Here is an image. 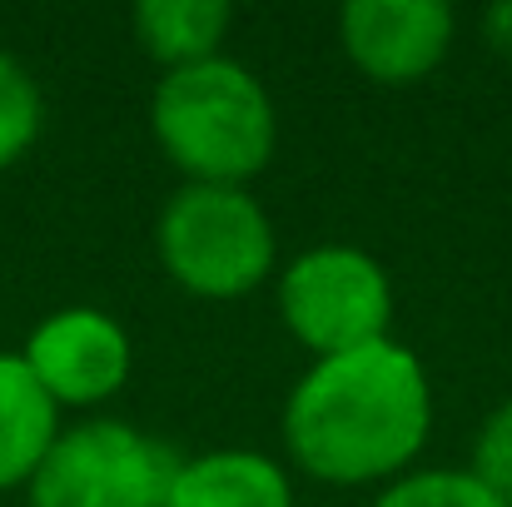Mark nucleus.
<instances>
[{"mask_svg":"<svg viewBox=\"0 0 512 507\" xmlns=\"http://www.w3.org/2000/svg\"><path fill=\"white\" fill-rule=\"evenodd\" d=\"M458 35V15L443 0H348L339 10V45L348 65L373 85L428 80Z\"/></svg>","mask_w":512,"mask_h":507,"instance_id":"nucleus-7","label":"nucleus"},{"mask_svg":"<svg viewBox=\"0 0 512 507\" xmlns=\"http://www.w3.org/2000/svg\"><path fill=\"white\" fill-rule=\"evenodd\" d=\"M428 433V368L393 334L314 358L284 398V448L294 468L324 488H383L413 473Z\"/></svg>","mask_w":512,"mask_h":507,"instance_id":"nucleus-1","label":"nucleus"},{"mask_svg":"<svg viewBox=\"0 0 512 507\" xmlns=\"http://www.w3.org/2000/svg\"><path fill=\"white\" fill-rule=\"evenodd\" d=\"M20 358L55 408H100L130 383L135 343L110 309L70 304L30 329Z\"/></svg>","mask_w":512,"mask_h":507,"instance_id":"nucleus-6","label":"nucleus"},{"mask_svg":"<svg viewBox=\"0 0 512 507\" xmlns=\"http://www.w3.org/2000/svg\"><path fill=\"white\" fill-rule=\"evenodd\" d=\"M40 125H45V100L35 75L0 50V169L25 160V150L40 140Z\"/></svg>","mask_w":512,"mask_h":507,"instance_id":"nucleus-12","label":"nucleus"},{"mask_svg":"<svg viewBox=\"0 0 512 507\" xmlns=\"http://www.w3.org/2000/svg\"><path fill=\"white\" fill-rule=\"evenodd\" d=\"M373 507H508L468 468H413L378 488Z\"/></svg>","mask_w":512,"mask_h":507,"instance_id":"nucleus-11","label":"nucleus"},{"mask_svg":"<svg viewBox=\"0 0 512 507\" xmlns=\"http://www.w3.org/2000/svg\"><path fill=\"white\" fill-rule=\"evenodd\" d=\"M60 438V408L20 353H0V493L25 488Z\"/></svg>","mask_w":512,"mask_h":507,"instance_id":"nucleus-9","label":"nucleus"},{"mask_svg":"<svg viewBox=\"0 0 512 507\" xmlns=\"http://www.w3.org/2000/svg\"><path fill=\"white\" fill-rule=\"evenodd\" d=\"M279 319L314 358L378 343L393 329V279L358 244H314L274 279Z\"/></svg>","mask_w":512,"mask_h":507,"instance_id":"nucleus-4","label":"nucleus"},{"mask_svg":"<svg viewBox=\"0 0 512 507\" xmlns=\"http://www.w3.org/2000/svg\"><path fill=\"white\" fill-rule=\"evenodd\" d=\"M468 473H473L488 493H498V498L512 507V398L498 403V408L478 423Z\"/></svg>","mask_w":512,"mask_h":507,"instance_id":"nucleus-13","label":"nucleus"},{"mask_svg":"<svg viewBox=\"0 0 512 507\" xmlns=\"http://www.w3.org/2000/svg\"><path fill=\"white\" fill-rule=\"evenodd\" d=\"M130 25H135V45L150 60H160L165 70H184L224 55L234 10L224 0H140Z\"/></svg>","mask_w":512,"mask_h":507,"instance_id":"nucleus-10","label":"nucleus"},{"mask_svg":"<svg viewBox=\"0 0 512 507\" xmlns=\"http://www.w3.org/2000/svg\"><path fill=\"white\" fill-rule=\"evenodd\" d=\"M165 507H294V478L269 453L214 448L174 463Z\"/></svg>","mask_w":512,"mask_h":507,"instance_id":"nucleus-8","label":"nucleus"},{"mask_svg":"<svg viewBox=\"0 0 512 507\" xmlns=\"http://www.w3.org/2000/svg\"><path fill=\"white\" fill-rule=\"evenodd\" d=\"M488 40H493V50L512 55V0L498 5V10H488Z\"/></svg>","mask_w":512,"mask_h":507,"instance_id":"nucleus-14","label":"nucleus"},{"mask_svg":"<svg viewBox=\"0 0 512 507\" xmlns=\"http://www.w3.org/2000/svg\"><path fill=\"white\" fill-rule=\"evenodd\" d=\"M150 130L184 184H244L279 150L269 85L234 55L165 70L150 95Z\"/></svg>","mask_w":512,"mask_h":507,"instance_id":"nucleus-2","label":"nucleus"},{"mask_svg":"<svg viewBox=\"0 0 512 507\" xmlns=\"http://www.w3.org/2000/svg\"><path fill=\"white\" fill-rule=\"evenodd\" d=\"M155 249L174 284L194 299H249L274 279L279 234L244 184H179L155 224Z\"/></svg>","mask_w":512,"mask_h":507,"instance_id":"nucleus-3","label":"nucleus"},{"mask_svg":"<svg viewBox=\"0 0 512 507\" xmlns=\"http://www.w3.org/2000/svg\"><path fill=\"white\" fill-rule=\"evenodd\" d=\"M174 458L125 418H85L60 428L45 463L25 483L30 507H165Z\"/></svg>","mask_w":512,"mask_h":507,"instance_id":"nucleus-5","label":"nucleus"}]
</instances>
